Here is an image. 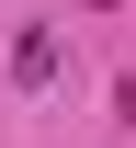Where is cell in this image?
Wrapping results in <instances>:
<instances>
[{
	"mask_svg": "<svg viewBox=\"0 0 136 148\" xmlns=\"http://www.w3.org/2000/svg\"><path fill=\"white\" fill-rule=\"evenodd\" d=\"M79 12H114V0H79Z\"/></svg>",
	"mask_w": 136,
	"mask_h": 148,
	"instance_id": "cell-2",
	"label": "cell"
},
{
	"mask_svg": "<svg viewBox=\"0 0 136 148\" xmlns=\"http://www.w3.org/2000/svg\"><path fill=\"white\" fill-rule=\"evenodd\" d=\"M57 23H23V34H12V80H23V91H45V80H57Z\"/></svg>",
	"mask_w": 136,
	"mask_h": 148,
	"instance_id": "cell-1",
	"label": "cell"
}]
</instances>
